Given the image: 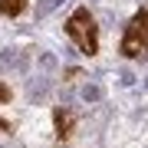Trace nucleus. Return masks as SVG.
<instances>
[{
	"mask_svg": "<svg viewBox=\"0 0 148 148\" xmlns=\"http://www.w3.org/2000/svg\"><path fill=\"white\" fill-rule=\"evenodd\" d=\"M66 33H69V40H73L86 56H95V53H99V27H95L92 13L86 10V7H79V10L66 20Z\"/></svg>",
	"mask_w": 148,
	"mask_h": 148,
	"instance_id": "nucleus-1",
	"label": "nucleus"
},
{
	"mask_svg": "<svg viewBox=\"0 0 148 148\" xmlns=\"http://www.w3.org/2000/svg\"><path fill=\"white\" fill-rule=\"evenodd\" d=\"M99 95H102V89H99V86H89V89H86V99H89V102H95Z\"/></svg>",
	"mask_w": 148,
	"mask_h": 148,
	"instance_id": "nucleus-6",
	"label": "nucleus"
},
{
	"mask_svg": "<svg viewBox=\"0 0 148 148\" xmlns=\"http://www.w3.org/2000/svg\"><path fill=\"white\" fill-rule=\"evenodd\" d=\"M73 125H76L73 112H69V109H56V138H59V142L73 135Z\"/></svg>",
	"mask_w": 148,
	"mask_h": 148,
	"instance_id": "nucleus-3",
	"label": "nucleus"
},
{
	"mask_svg": "<svg viewBox=\"0 0 148 148\" xmlns=\"http://www.w3.org/2000/svg\"><path fill=\"white\" fill-rule=\"evenodd\" d=\"M27 10V0H0V13L3 16H20Z\"/></svg>",
	"mask_w": 148,
	"mask_h": 148,
	"instance_id": "nucleus-4",
	"label": "nucleus"
},
{
	"mask_svg": "<svg viewBox=\"0 0 148 148\" xmlns=\"http://www.w3.org/2000/svg\"><path fill=\"white\" fill-rule=\"evenodd\" d=\"M7 102H10V86H3V82H0V109H3ZM0 132H13V125H10L7 119H0Z\"/></svg>",
	"mask_w": 148,
	"mask_h": 148,
	"instance_id": "nucleus-5",
	"label": "nucleus"
},
{
	"mask_svg": "<svg viewBox=\"0 0 148 148\" xmlns=\"http://www.w3.org/2000/svg\"><path fill=\"white\" fill-rule=\"evenodd\" d=\"M122 56L128 59H148V10L135 13L122 36Z\"/></svg>",
	"mask_w": 148,
	"mask_h": 148,
	"instance_id": "nucleus-2",
	"label": "nucleus"
}]
</instances>
